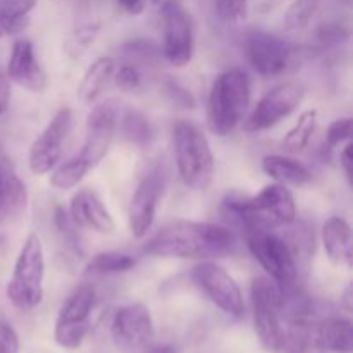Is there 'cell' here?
<instances>
[{"instance_id":"cell-1","label":"cell","mask_w":353,"mask_h":353,"mask_svg":"<svg viewBox=\"0 0 353 353\" xmlns=\"http://www.w3.org/2000/svg\"><path fill=\"white\" fill-rule=\"evenodd\" d=\"M233 247L234 236L228 228L200 221H174L161 228L143 252L150 257L209 261L228 255Z\"/></svg>"},{"instance_id":"cell-2","label":"cell","mask_w":353,"mask_h":353,"mask_svg":"<svg viewBox=\"0 0 353 353\" xmlns=\"http://www.w3.org/2000/svg\"><path fill=\"white\" fill-rule=\"evenodd\" d=\"M223 209L245 231L276 230L279 226H290L296 219L293 193L281 183L264 186L254 196L228 195Z\"/></svg>"},{"instance_id":"cell-3","label":"cell","mask_w":353,"mask_h":353,"mask_svg":"<svg viewBox=\"0 0 353 353\" xmlns=\"http://www.w3.org/2000/svg\"><path fill=\"white\" fill-rule=\"evenodd\" d=\"M252 102V83L243 69H226L212 81L207 100V119L217 137L233 133L248 112Z\"/></svg>"},{"instance_id":"cell-4","label":"cell","mask_w":353,"mask_h":353,"mask_svg":"<svg viewBox=\"0 0 353 353\" xmlns=\"http://www.w3.org/2000/svg\"><path fill=\"white\" fill-rule=\"evenodd\" d=\"M172 145L181 181L193 192H205L216 174V159L209 138L195 123L179 119L172 126Z\"/></svg>"},{"instance_id":"cell-5","label":"cell","mask_w":353,"mask_h":353,"mask_svg":"<svg viewBox=\"0 0 353 353\" xmlns=\"http://www.w3.org/2000/svg\"><path fill=\"white\" fill-rule=\"evenodd\" d=\"M43 247H41L40 236L37 233H31L21 247L12 276L7 283V299L19 310L34 309L43 300Z\"/></svg>"},{"instance_id":"cell-6","label":"cell","mask_w":353,"mask_h":353,"mask_svg":"<svg viewBox=\"0 0 353 353\" xmlns=\"http://www.w3.org/2000/svg\"><path fill=\"white\" fill-rule=\"evenodd\" d=\"M247 247L279 288L299 286V262L286 238L272 230H252L247 231Z\"/></svg>"},{"instance_id":"cell-7","label":"cell","mask_w":353,"mask_h":353,"mask_svg":"<svg viewBox=\"0 0 353 353\" xmlns=\"http://www.w3.org/2000/svg\"><path fill=\"white\" fill-rule=\"evenodd\" d=\"M250 295L259 340L268 350L279 352L285 341L281 288L269 276H257L252 281Z\"/></svg>"},{"instance_id":"cell-8","label":"cell","mask_w":353,"mask_h":353,"mask_svg":"<svg viewBox=\"0 0 353 353\" xmlns=\"http://www.w3.org/2000/svg\"><path fill=\"white\" fill-rule=\"evenodd\" d=\"M245 57L257 74L276 78L296 68L300 47L265 31H250L243 40Z\"/></svg>"},{"instance_id":"cell-9","label":"cell","mask_w":353,"mask_h":353,"mask_svg":"<svg viewBox=\"0 0 353 353\" xmlns=\"http://www.w3.org/2000/svg\"><path fill=\"white\" fill-rule=\"evenodd\" d=\"M97 302V293L92 286L81 285L64 300L55 321L54 338L59 347L76 350L81 347L92 330L90 316Z\"/></svg>"},{"instance_id":"cell-10","label":"cell","mask_w":353,"mask_h":353,"mask_svg":"<svg viewBox=\"0 0 353 353\" xmlns=\"http://www.w3.org/2000/svg\"><path fill=\"white\" fill-rule=\"evenodd\" d=\"M162 17V55L174 68L190 64L195 50V26L179 0H164Z\"/></svg>"},{"instance_id":"cell-11","label":"cell","mask_w":353,"mask_h":353,"mask_svg":"<svg viewBox=\"0 0 353 353\" xmlns=\"http://www.w3.org/2000/svg\"><path fill=\"white\" fill-rule=\"evenodd\" d=\"M305 88L296 81H285L269 90L243 119L247 133H261L271 130L283 119L292 116L302 103Z\"/></svg>"},{"instance_id":"cell-12","label":"cell","mask_w":353,"mask_h":353,"mask_svg":"<svg viewBox=\"0 0 353 353\" xmlns=\"http://www.w3.org/2000/svg\"><path fill=\"white\" fill-rule=\"evenodd\" d=\"M192 279L203 295L226 316L240 319L245 314L241 290L233 276L214 261H202L192 269Z\"/></svg>"},{"instance_id":"cell-13","label":"cell","mask_w":353,"mask_h":353,"mask_svg":"<svg viewBox=\"0 0 353 353\" xmlns=\"http://www.w3.org/2000/svg\"><path fill=\"white\" fill-rule=\"evenodd\" d=\"M72 128V112L69 107H61L54 114L45 130L31 143L28 164L33 174H47L61 162L64 145Z\"/></svg>"},{"instance_id":"cell-14","label":"cell","mask_w":353,"mask_h":353,"mask_svg":"<svg viewBox=\"0 0 353 353\" xmlns=\"http://www.w3.org/2000/svg\"><path fill=\"white\" fill-rule=\"evenodd\" d=\"M117 124H119V103L114 99L103 100L90 110L86 117L85 141L78 155L92 169L109 154Z\"/></svg>"},{"instance_id":"cell-15","label":"cell","mask_w":353,"mask_h":353,"mask_svg":"<svg viewBox=\"0 0 353 353\" xmlns=\"http://www.w3.org/2000/svg\"><path fill=\"white\" fill-rule=\"evenodd\" d=\"M165 171L161 165L152 168L134 188L128 209V224L133 238L141 240L150 233L157 216L159 202L165 188Z\"/></svg>"},{"instance_id":"cell-16","label":"cell","mask_w":353,"mask_h":353,"mask_svg":"<svg viewBox=\"0 0 353 353\" xmlns=\"http://www.w3.org/2000/svg\"><path fill=\"white\" fill-rule=\"evenodd\" d=\"M110 331L117 347L138 352L150 345L154 338V321L143 303H130L116 310Z\"/></svg>"},{"instance_id":"cell-17","label":"cell","mask_w":353,"mask_h":353,"mask_svg":"<svg viewBox=\"0 0 353 353\" xmlns=\"http://www.w3.org/2000/svg\"><path fill=\"white\" fill-rule=\"evenodd\" d=\"M7 76L31 93H43L48 86V76L38 62L34 45L26 38H21L12 45Z\"/></svg>"},{"instance_id":"cell-18","label":"cell","mask_w":353,"mask_h":353,"mask_svg":"<svg viewBox=\"0 0 353 353\" xmlns=\"http://www.w3.org/2000/svg\"><path fill=\"white\" fill-rule=\"evenodd\" d=\"M68 212L78 228H88L102 234H110L116 230L112 214L92 190H79L71 199Z\"/></svg>"},{"instance_id":"cell-19","label":"cell","mask_w":353,"mask_h":353,"mask_svg":"<svg viewBox=\"0 0 353 353\" xmlns=\"http://www.w3.org/2000/svg\"><path fill=\"white\" fill-rule=\"evenodd\" d=\"M28 190L9 155L0 148V223L24 214L28 207Z\"/></svg>"},{"instance_id":"cell-20","label":"cell","mask_w":353,"mask_h":353,"mask_svg":"<svg viewBox=\"0 0 353 353\" xmlns=\"http://www.w3.org/2000/svg\"><path fill=\"white\" fill-rule=\"evenodd\" d=\"M312 341L323 350L333 353L353 352V327L348 319L326 317L319 324H314Z\"/></svg>"},{"instance_id":"cell-21","label":"cell","mask_w":353,"mask_h":353,"mask_svg":"<svg viewBox=\"0 0 353 353\" xmlns=\"http://www.w3.org/2000/svg\"><path fill=\"white\" fill-rule=\"evenodd\" d=\"M323 247L333 264H352V228L347 219L333 216L324 223Z\"/></svg>"},{"instance_id":"cell-22","label":"cell","mask_w":353,"mask_h":353,"mask_svg":"<svg viewBox=\"0 0 353 353\" xmlns=\"http://www.w3.org/2000/svg\"><path fill=\"white\" fill-rule=\"evenodd\" d=\"M262 171L281 185L305 186L314 179L312 171L305 164L288 155H265L262 159Z\"/></svg>"},{"instance_id":"cell-23","label":"cell","mask_w":353,"mask_h":353,"mask_svg":"<svg viewBox=\"0 0 353 353\" xmlns=\"http://www.w3.org/2000/svg\"><path fill=\"white\" fill-rule=\"evenodd\" d=\"M114 71H116V62L112 57L109 55L97 57L83 74L78 86V99L83 103H95L114 78Z\"/></svg>"},{"instance_id":"cell-24","label":"cell","mask_w":353,"mask_h":353,"mask_svg":"<svg viewBox=\"0 0 353 353\" xmlns=\"http://www.w3.org/2000/svg\"><path fill=\"white\" fill-rule=\"evenodd\" d=\"M317 128V110L309 109L305 112L300 114L299 121L295 126L286 133L285 140H283V148L288 154H300L309 147L310 140H312L314 133Z\"/></svg>"},{"instance_id":"cell-25","label":"cell","mask_w":353,"mask_h":353,"mask_svg":"<svg viewBox=\"0 0 353 353\" xmlns=\"http://www.w3.org/2000/svg\"><path fill=\"white\" fill-rule=\"evenodd\" d=\"M37 0H7L0 7V30L7 34H17L30 23V14Z\"/></svg>"},{"instance_id":"cell-26","label":"cell","mask_w":353,"mask_h":353,"mask_svg":"<svg viewBox=\"0 0 353 353\" xmlns=\"http://www.w3.org/2000/svg\"><path fill=\"white\" fill-rule=\"evenodd\" d=\"M121 131L130 143L138 145V147H145L154 140V126L148 117L133 107L128 109L121 117Z\"/></svg>"},{"instance_id":"cell-27","label":"cell","mask_w":353,"mask_h":353,"mask_svg":"<svg viewBox=\"0 0 353 353\" xmlns=\"http://www.w3.org/2000/svg\"><path fill=\"white\" fill-rule=\"evenodd\" d=\"M90 171H92V168L79 155H76V157L68 159V161L59 162L52 169L50 185L57 190H72L83 181V178Z\"/></svg>"},{"instance_id":"cell-28","label":"cell","mask_w":353,"mask_h":353,"mask_svg":"<svg viewBox=\"0 0 353 353\" xmlns=\"http://www.w3.org/2000/svg\"><path fill=\"white\" fill-rule=\"evenodd\" d=\"M134 265H137V261L123 252H100L90 259L85 272L97 276L119 274V272L131 271Z\"/></svg>"},{"instance_id":"cell-29","label":"cell","mask_w":353,"mask_h":353,"mask_svg":"<svg viewBox=\"0 0 353 353\" xmlns=\"http://www.w3.org/2000/svg\"><path fill=\"white\" fill-rule=\"evenodd\" d=\"M314 323L310 319L288 321V331H285V341L279 348L281 353H309L312 341Z\"/></svg>"},{"instance_id":"cell-30","label":"cell","mask_w":353,"mask_h":353,"mask_svg":"<svg viewBox=\"0 0 353 353\" xmlns=\"http://www.w3.org/2000/svg\"><path fill=\"white\" fill-rule=\"evenodd\" d=\"M54 226L55 230H57L61 243L64 245L72 255H76V257H83V255H85V250H83V243L78 233V226L72 223L71 216H69V212L64 209V207L61 205L55 207Z\"/></svg>"},{"instance_id":"cell-31","label":"cell","mask_w":353,"mask_h":353,"mask_svg":"<svg viewBox=\"0 0 353 353\" xmlns=\"http://www.w3.org/2000/svg\"><path fill=\"white\" fill-rule=\"evenodd\" d=\"M100 31L99 23H86L83 26L76 28L74 31L68 34L64 45H62V50L68 55L69 59H79L88 52V48L92 47L93 41L97 40Z\"/></svg>"},{"instance_id":"cell-32","label":"cell","mask_w":353,"mask_h":353,"mask_svg":"<svg viewBox=\"0 0 353 353\" xmlns=\"http://www.w3.org/2000/svg\"><path fill=\"white\" fill-rule=\"evenodd\" d=\"M321 2L323 0H293V3L286 10L285 21H283L285 23V30L296 31L309 26L314 14L319 9Z\"/></svg>"},{"instance_id":"cell-33","label":"cell","mask_w":353,"mask_h":353,"mask_svg":"<svg viewBox=\"0 0 353 353\" xmlns=\"http://www.w3.org/2000/svg\"><path fill=\"white\" fill-rule=\"evenodd\" d=\"M112 79L116 81L117 88L123 90V92H134L143 83V74L134 62H124L117 71H114Z\"/></svg>"},{"instance_id":"cell-34","label":"cell","mask_w":353,"mask_h":353,"mask_svg":"<svg viewBox=\"0 0 353 353\" xmlns=\"http://www.w3.org/2000/svg\"><path fill=\"white\" fill-rule=\"evenodd\" d=\"M216 12L224 23H241L248 14V0H216Z\"/></svg>"},{"instance_id":"cell-35","label":"cell","mask_w":353,"mask_h":353,"mask_svg":"<svg viewBox=\"0 0 353 353\" xmlns=\"http://www.w3.org/2000/svg\"><path fill=\"white\" fill-rule=\"evenodd\" d=\"M162 92L168 97L169 102L174 103V105L181 107V109H195L196 102L195 99H193V95L185 88V86L179 85L176 79H165L164 85H162Z\"/></svg>"},{"instance_id":"cell-36","label":"cell","mask_w":353,"mask_h":353,"mask_svg":"<svg viewBox=\"0 0 353 353\" xmlns=\"http://www.w3.org/2000/svg\"><path fill=\"white\" fill-rule=\"evenodd\" d=\"M352 138V117H340L333 121L326 131V143L330 148L348 143Z\"/></svg>"},{"instance_id":"cell-37","label":"cell","mask_w":353,"mask_h":353,"mask_svg":"<svg viewBox=\"0 0 353 353\" xmlns=\"http://www.w3.org/2000/svg\"><path fill=\"white\" fill-rule=\"evenodd\" d=\"M350 31L348 28L341 26L338 23H327L317 31V40L323 47H334V45H341L343 41L348 40Z\"/></svg>"},{"instance_id":"cell-38","label":"cell","mask_w":353,"mask_h":353,"mask_svg":"<svg viewBox=\"0 0 353 353\" xmlns=\"http://www.w3.org/2000/svg\"><path fill=\"white\" fill-rule=\"evenodd\" d=\"M0 353H19V338L9 323L0 321Z\"/></svg>"},{"instance_id":"cell-39","label":"cell","mask_w":353,"mask_h":353,"mask_svg":"<svg viewBox=\"0 0 353 353\" xmlns=\"http://www.w3.org/2000/svg\"><path fill=\"white\" fill-rule=\"evenodd\" d=\"M352 141H348L343 148H341L340 154V164L343 168L345 178H347L348 185H352V178H353V157H352Z\"/></svg>"},{"instance_id":"cell-40","label":"cell","mask_w":353,"mask_h":353,"mask_svg":"<svg viewBox=\"0 0 353 353\" xmlns=\"http://www.w3.org/2000/svg\"><path fill=\"white\" fill-rule=\"evenodd\" d=\"M148 0H117V6L124 10L126 14H133L138 16L145 10Z\"/></svg>"},{"instance_id":"cell-41","label":"cell","mask_w":353,"mask_h":353,"mask_svg":"<svg viewBox=\"0 0 353 353\" xmlns=\"http://www.w3.org/2000/svg\"><path fill=\"white\" fill-rule=\"evenodd\" d=\"M9 100H10V90L9 83L3 76H0V114L6 112L9 109Z\"/></svg>"},{"instance_id":"cell-42","label":"cell","mask_w":353,"mask_h":353,"mask_svg":"<svg viewBox=\"0 0 353 353\" xmlns=\"http://www.w3.org/2000/svg\"><path fill=\"white\" fill-rule=\"evenodd\" d=\"M147 353H178L176 347L171 343H161V345H148Z\"/></svg>"},{"instance_id":"cell-43","label":"cell","mask_w":353,"mask_h":353,"mask_svg":"<svg viewBox=\"0 0 353 353\" xmlns=\"http://www.w3.org/2000/svg\"><path fill=\"white\" fill-rule=\"evenodd\" d=\"M352 286H348L347 290H345V293H343V296H341V303H343V307H345V310H347V312H352Z\"/></svg>"},{"instance_id":"cell-44","label":"cell","mask_w":353,"mask_h":353,"mask_svg":"<svg viewBox=\"0 0 353 353\" xmlns=\"http://www.w3.org/2000/svg\"><path fill=\"white\" fill-rule=\"evenodd\" d=\"M283 0H257V6L261 10H269L272 7H276L278 3H281Z\"/></svg>"},{"instance_id":"cell-45","label":"cell","mask_w":353,"mask_h":353,"mask_svg":"<svg viewBox=\"0 0 353 353\" xmlns=\"http://www.w3.org/2000/svg\"><path fill=\"white\" fill-rule=\"evenodd\" d=\"M0 33H2V30H0Z\"/></svg>"}]
</instances>
